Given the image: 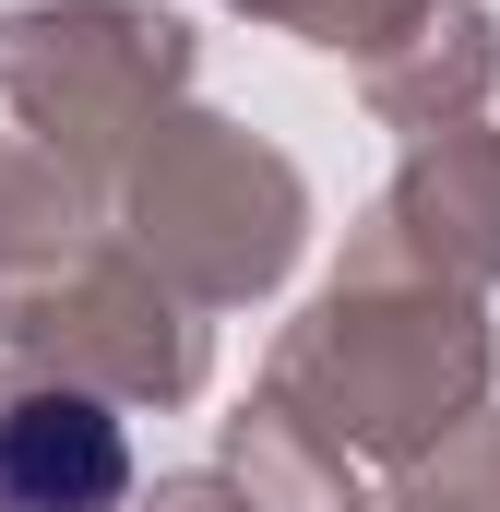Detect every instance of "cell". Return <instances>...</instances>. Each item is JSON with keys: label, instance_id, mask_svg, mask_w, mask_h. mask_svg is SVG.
Wrapping results in <instances>:
<instances>
[{"label": "cell", "instance_id": "6da1fadb", "mask_svg": "<svg viewBox=\"0 0 500 512\" xmlns=\"http://www.w3.org/2000/svg\"><path fill=\"white\" fill-rule=\"evenodd\" d=\"M120 501V429L84 393H36L0 417V512H108Z\"/></svg>", "mask_w": 500, "mask_h": 512}]
</instances>
